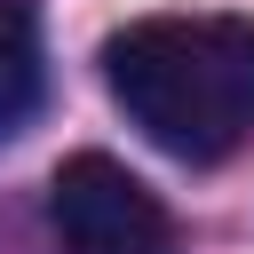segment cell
Here are the masks:
<instances>
[{"mask_svg": "<svg viewBox=\"0 0 254 254\" xmlns=\"http://www.w3.org/2000/svg\"><path fill=\"white\" fill-rule=\"evenodd\" d=\"M103 87L167 159L222 167L254 143V16H143L103 40Z\"/></svg>", "mask_w": 254, "mask_h": 254, "instance_id": "obj_1", "label": "cell"}, {"mask_svg": "<svg viewBox=\"0 0 254 254\" xmlns=\"http://www.w3.org/2000/svg\"><path fill=\"white\" fill-rule=\"evenodd\" d=\"M48 222L64 254H175V214L111 151H71L48 175Z\"/></svg>", "mask_w": 254, "mask_h": 254, "instance_id": "obj_2", "label": "cell"}, {"mask_svg": "<svg viewBox=\"0 0 254 254\" xmlns=\"http://www.w3.org/2000/svg\"><path fill=\"white\" fill-rule=\"evenodd\" d=\"M48 95V48H40V8L0 0V135H16Z\"/></svg>", "mask_w": 254, "mask_h": 254, "instance_id": "obj_3", "label": "cell"}]
</instances>
